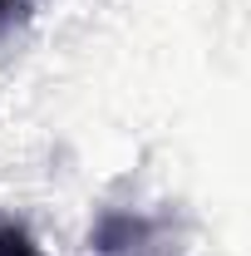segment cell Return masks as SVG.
<instances>
[{
	"label": "cell",
	"instance_id": "1",
	"mask_svg": "<svg viewBox=\"0 0 251 256\" xmlns=\"http://www.w3.org/2000/svg\"><path fill=\"white\" fill-rule=\"evenodd\" d=\"M89 252L94 256H178L153 217L143 212H104L98 226L89 232Z\"/></svg>",
	"mask_w": 251,
	"mask_h": 256
},
{
	"label": "cell",
	"instance_id": "3",
	"mask_svg": "<svg viewBox=\"0 0 251 256\" xmlns=\"http://www.w3.org/2000/svg\"><path fill=\"white\" fill-rule=\"evenodd\" d=\"M25 10H30V0H0V40L15 34V25L25 20Z\"/></svg>",
	"mask_w": 251,
	"mask_h": 256
},
{
	"label": "cell",
	"instance_id": "2",
	"mask_svg": "<svg viewBox=\"0 0 251 256\" xmlns=\"http://www.w3.org/2000/svg\"><path fill=\"white\" fill-rule=\"evenodd\" d=\"M0 256H40V242L15 217H0Z\"/></svg>",
	"mask_w": 251,
	"mask_h": 256
}]
</instances>
